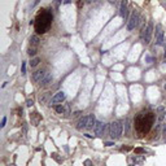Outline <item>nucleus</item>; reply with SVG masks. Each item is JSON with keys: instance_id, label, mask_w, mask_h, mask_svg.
Listing matches in <instances>:
<instances>
[{"instance_id": "obj_33", "label": "nucleus", "mask_w": 166, "mask_h": 166, "mask_svg": "<svg viewBox=\"0 0 166 166\" xmlns=\"http://www.w3.org/2000/svg\"><path fill=\"white\" fill-rule=\"evenodd\" d=\"M61 1H62V0H56V1H55V7H59V4H60Z\"/></svg>"}, {"instance_id": "obj_38", "label": "nucleus", "mask_w": 166, "mask_h": 166, "mask_svg": "<svg viewBox=\"0 0 166 166\" xmlns=\"http://www.w3.org/2000/svg\"><path fill=\"white\" fill-rule=\"evenodd\" d=\"M165 118H166V113H165Z\"/></svg>"}, {"instance_id": "obj_28", "label": "nucleus", "mask_w": 166, "mask_h": 166, "mask_svg": "<svg viewBox=\"0 0 166 166\" xmlns=\"http://www.w3.org/2000/svg\"><path fill=\"white\" fill-rule=\"evenodd\" d=\"M162 134L166 136V123H162Z\"/></svg>"}, {"instance_id": "obj_32", "label": "nucleus", "mask_w": 166, "mask_h": 166, "mask_svg": "<svg viewBox=\"0 0 166 166\" xmlns=\"http://www.w3.org/2000/svg\"><path fill=\"white\" fill-rule=\"evenodd\" d=\"M39 1H40V0H34V3L31 4V8H34V7H35V5H36V4H38Z\"/></svg>"}, {"instance_id": "obj_37", "label": "nucleus", "mask_w": 166, "mask_h": 166, "mask_svg": "<svg viewBox=\"0 0 166 166\" xmlns=\"http://www.w3.org/2000/svg\"><path fill=\"white\" fill-rule=\"evenodd\" d=\"M164 88H165V90H166V84H165V86H164Z\"/></svg>"}, {"instance_id": "obj_16", "label": "nucleus", "mask_w": 166, "mask_h": 166, "mask_svg": "<svg viewBox=\"0 0 166 166\" xmlns=\"http://www.w3.org/2000/svg\"><path fill=\"white\" fill-rule=\"evenodd\" d=\"M130 129H131V121H130V118H126V121H125V134L127 136L130 134Z\"/></svg>"}, {"instance_id": "obj_3", "label": "nucleus", "mask_w": 166, "mask_h": 166, "mask_svg": "<svg viewBox=\"0 0 166 166\" xmlns=\"http://www.w3.org/2000/svg\"><path fill=\"white\" fill-rule=\"evenodd\" d=\"M152 34H153V22L149 21L148 25L147 26L144 25L141 27V31H140V38H141L144 44H149V42L152 39Z\"/></svg>"}, {"instance_id": "obj_18", "label": "nucleus", "mask_w": 166, "mask_h": 166, "mask_svg": "<svg viewBox=\"0 0 166 166\" xmlns=\"http://www.w3.org/2000/svg\"><path fill=\"white\" fill-rule=\"evenodd\" d=\"M49 98V92H44L40 98H39V101H40V104H45L47 102V100Z\"/></svg>"}, {"instance_id": "obj_29", "label": "nucleus", "mask_w": 166, "mask_h": 166, "mask_svg": "<svg viewBox=\"0 0 166 166\" xmlns=\"http://www.w3.org/2000/svg\"><path fill=\"white\" fill-rule=\"evenodd\" d=\"M22 74H26V64H22Z\"/></svg>"}, {"instance_id": "obj_26", "label": "nucleus", "mask_w": 166, "mask_h": 166, "mask_svg": "<svg viewBox=\"0 0 166 166\" xmlns=\"http://www.w3.org/2000/svg\"><path fill=\"white\" fill-rule=\"evenodd\" d=\"M5 123H7V117H3V119H1V125H0V126H1V127H4V126H5Z\"/></svg>"}, {"instance_id": "obj_25", "label": "nucleus", "mask_w": 166, "mask_h": 166, "mask_svg": "<svg viewBox=\"0 0 166 166\" xmlns=\"http://www.w3.org/2000/svg\"><path fill=\"white\" fill-rule=\"evenodd\" d=\"M26 105H27V106H33L34 101H33V100H30V99H27V100H26Z\"/></svg>"}, {"instance_id": "obj_12", "label": "nucleus", "mask_w": 166, "mask_h": 166, "mask_svg": "<svg viewBox=\"0 0 166 166\" xmlns=\"http://www.w3.org/2000/svg\"><path fill=\"white\" fill-rule=\"evenodd\" d=\"M55 110L59 114H67L69 113V106L67 105H56L55 106Z\"/></svg>"}, {"instance_id": "obj_22", "label": "nucleus", "mask_w": 166, "mask_h": 166, "mask_svg": "<svg viewBox=\"0 0 166 166\" xmlns=\"http://www.w3.org/2000/svg\"><path fill=\"white\" fill-rule=\"evenodd\" d=\"M83 165H84V166H94V165H92V161H91V160H86V161L83 162Z\"/></svg>"}, {"instance_id": "obj_13", "label": "nucleus", "mask_w": 166, "mask_h": 166, "mask_svg": "<svg viewBox=\"0 0 166 166\" xmlns=\"http://www.w3.org/2000/svg\"><path fill=\"white\" fill-rule=\"evenodd\" d=\"M52 79H53V77H52V74H47L44 78H43V81L39 83L42 87H45V86H48L51 82H52Z\"/></svg>"}, {"instance_id": "obj_4", "label": "nucleus", "mask_w": 166, "mask_h": 166, "mask_svg": "<svg viewBox=\"0 0 166 166\" xmlns=\"http://www.w3.org/2000/svg\"><path fill=\"white\" fill-rule=\"evenodd\" d=\"M123 131V125L121 121H113L109 125V134L112 136V139H119Z\"/></svg>"}, {"instance_id": "obj_1", "label": "nucleus", "mask_w": 166, "mask_h": 166, "mask_svg": "<svg viewBox=\"0 0 166 166\" xmlns=\"http://www.w3.org/2000/svg\"><path fill=\"white\" fill-rule=\"evenodd\" d=\"M154 122V114L151 112H140L135 117V130L139 135L147 134Z\"/></svg>"}, {"instance_id": "obj_36", "label": "nucleus", "mask_w": 166, "mask_h": 166, "mask_svg": "<svg viewBox=\"0 0 166 166\" xmlns=\"http://www.w3.org/2000/svg\"><path fill=\"white\" fill-rule=\"evenodd\" d=\"M164 44H165V49H166V38H165V43Z\"/></svg>"}, {"instance_id": "obj_9", "label": "nucleus", "mask_w": 166, "mask_h": 166, "mask_svg": "<svg viewBox=\"0 0 166 166\" xmlns=\"http://www.w3.org/2000/svg\"><path fill=\"white\" fill-rule=\"evenodd\" d=\"M88 119H90V116H84L82 117L78 123H77V129L78 130H83V129H87V125H88Z\"/></svg>"}, {"instance_id": "obj_31", "label": "nucleus", "mask_w": 166, "mask_h": 166, "mask_svg": "<svg viewBox=\"0 0 166 166\" xmlns=\"http://www.w3.org/2000/svg\"><path fill=\"white\" fill-rule=\"evenodd\" d=\"M130 149H131L130 147H123V148H122V152H127V151H130Z\"/></svg>"}, {"instance_id": "obj_5", "label": "nucleus", "mask_w": 166, "mask_h": 166, "mask_svg": "<svg viewBox=\"0 0 166 166\" xmlns=\"http://www.w3.org/2000/svg\"><path fill=\"white\" fill-rule=\"evenodd\" d=\"M139 21H140V16H139V12L138 10H134L127 21V30L129 31H133L134 29L139 25Z\"/></svg>"}, {"instance_id": "obj_15", "label": "nucleus", "mask_w": 166, "mask_h": 166, "mask_svg": "<svg viewBox=\"0 0 166 166\" xmlns=\"http://www.w3.org/2000/svg\"><path fill=\"white\" fill-rule=\"evenodd\" d=\"M39 36L38 35H33L31 38H30V47H34V48H36L38 45H39Z\"/></svg>"}, {"instance_id": "obj_8", "label": "nucleus", "mask_w": 166, "mask_h": 166, "mask_svg": "<svg viewBox=\"0 0 166 166\" xmlns=\"http://www.w3.org/2000/svg\"><path fill=\"white\" fill-rule=\"evenodd\" d=\"M65 99H66L65 92L59 91L57 94H55V95L51 98V104H59V102H62V101H65Z\"/></svg>"}, {"instance_id": "obj_14", "label": "nucleus", "mask_w": 166, "mask_h": 166, "mask_svg": "<svg viewBox=\"0 0 166 166\" xmlns=\"http://www.w3.org/2000/svg\"><path fill=\"white\" fill-rule=\"evenodd\" d=\"M95 125H96V118H95V116H94V114H90V119H88L87 130H91V129H94V127H95Z\"/></svg>"}, {"instance_id": "obj_7", "label": "nucleus", "mask_w": 166, "mask_h": 166, "mask_svg": "<svg viewBox=\"0 0 166 166\" xmlns=\"http://www.w3.org/2000/svg\"><path fill=\"white\" fill-rule=\"evenodd\" d=\"M105 127H106V125H105L104 122L96 121V125H95V127H94L95 135H96V136H102L104 133H105Z\"/></svg>"}, {"instance_id": "obj_10", "label": "nucleus", "mask_w": 166, "mask_h": 166, "mask_svg": "<svg viewBox=\"0 0 166 166\" xmlns=\"http://www.w3.org/2000/svg\"><path fill=\"white\" fill-rule=\"evenodd\" d=\"M45 75H47V73L44 70H36L33 74V81L34 82H42Z\"/></svg>"}, {"instance_id": "obj_30", "label": "nucleus", "mask_w": 166, "mask_h": 166, "mask_svg": "<svg viewBox=\"0 0 166 166\" xmlns=\"http://www.w3.org/2000/svg\"><path fill=\"white\" fill-rule=\"evenodd\" d=\"M160 112H165V108L164 106H158L157 108V113H160Z\"/></svg>"}, {"instance_id": "obj_24", "label": "nucleus", "mask_w": 166, "mask_h": 166, "mask_svg": "<svg viewBox=\"0 0 166 166\" xmlns=\"http://www.w3.org/2000/svg\"><path fill=\"white\" fill-rule=\"evenodd\" d=\"M145 151L143 148H135V153H144Z\"/></svg>"}, {"instance_id": "obj_2", "label": "nucleus", "mask_w": 166, "mask_h": 166, "mask_svg": "<svg viewBox=\"0 0 166 166\" xmlns=\"http://www.w3.org/2000/svg\"><path fill=\"white\" fill-rule=\"evenodd\" d=\"M52 20L53 16L49 10L47 9H42V12L38 14L36 20H35V31L36 34H44L47 33L52 25Z\"/></svg>"}, {"instance_id": "obj_23", "label": "nucleus", "mask_w": 166, "mask_h": 166, "mask_svg": "<svg viewBox=\"0 0 166 166\" xmlns=\"http://www.w3.org/2000/svg\"><path fill=\"white\" fill-rule=\"evenodd\" d=\"M152 61H153V59H152L151 56H145V62H147V64H151Z\"/></svg>"}, {"instance_id": "obj_21", "label": "nucleus", "mask_w": 166, "mask_h": 166, "mask_svg": "<svg viewBox=\"0 0 166 166\" xmlns=\"http://www.w3.org/2000/svg\"><path fill=\"white\" fill-rule=\"evenodd\" d=\"M27 53H29V56H35V55H36V48L30 47V48L27 49Z\"/></svg>"}, {"instance_id": "obj_34", "label": "nucleus", "mask_w": 166, "mask_h": 166, "mask_svg": "<svg viewBox=\"0 0 166 166\" xmlns=\"http://www.w3.org/2000/svg\"><path fill=\"white\" fill-rule=\"evenodd\" d=\"M71 3V0H64V4H70Z\"/></svg>"}, {"instance_id": "obj_19", "label": "nucleus", "mask_w": 166, "mask_h": 166, "mask_svg": "<svg viewBox=\"0 0 166 166\" xmlns=\"http://www.w3.org/2000/svg\"><path fill=\"white\" fill-rule=\"evenodd\" d=\"M39 62H40V59H39V57H34L33 60L30 61V66H31V67L38 66V65H39Z\"/></svg>"}, {"instance_id": "obj_6", "label": "nucleus", "mask_w": 166, "mask_h": 166, "mask_svg": "<svg viewBox=\"0 0 166 166\" xmlns=\"http://www.w3.org/2000/svg\"><path fill=\"white\" fill-rule=\"evenodd\" d=\"M154 36H156V45H162L165 43V33H164V30L161 29L160 25L156 26Z\"/></svg>"}, {"instance_id": "obj_20", "label": "nucleus", "mask_w": 166, "mask_h": 166, "mask_svg": "<svg viewBox=\"0 0 166 166\" xmlns=\"http://www.w3.org/2000/svg\"><path fill=\"white\" fill-rule=\"evenodd\" d=\"M52 158H55L59 164H61V162H62V157H60V154H59V153H52Z\"/></svg>"}, {"instance_id": "obj_17", "label": "nucleus", "mask_w": 166, "mask_h": 166, "mask_svg": "<svg viewBox=\"0 0 166 166\" xmlns=\"http://www.w3.org/2000/svg\"><path fill=\"white\" fill-rule=\"evenodd\" d=\"M144 160H145L144 156H135L133 157V164H141Z\"/></svg>"}, {"instance_id": "obj_27", "label": "nucleus", "mask_w": 166, "mask_h": 166, "mask_svg": "<svg viewBox=\"0 0 166 166\" xmlns=\"http://www.w3.org/2000/svg\"><path fill=\"white\" fill-rule=\"evenodd\" d=\"M104 145H106V147H112V145H114V143H113V141H105Z\"/></svg>"}, {"instance_id": "obj_11", "label": "nucleus", "mask_w": 166, "mask_h": 166, "mask_svg": "<svg viewBox=\"0 0 166 166\" xmlns=\"http://www.w3.org/2000/svg\"><path fill=\"white\" fill-rule=\"evenodd\" d=\"M119 16L122 18L127 17V0H122L121 7H119Z\"/></svg>"}, {"instance_id": "obj_35", "label": "nucleus", "mask_w": 166, "mask_h": 166, "mask_svg": "<svg viewBox=\"0 0 166 166\" xmlns=\"http://www.w3.org/2000/svg\"><path fill=\"white\" fill-rule=\"evenodd\" d=\"M108 1H109V3H110V4H114V3H116V1H117V0H108Z\"/></svg>"}]
</instances>
